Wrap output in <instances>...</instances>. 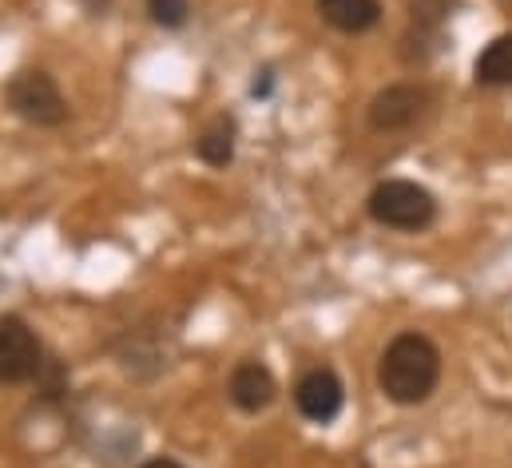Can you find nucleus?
Wrapping results in <instances>:
<instances>
[{"label": "nucleus", "mask_w": 512, "mask_h": 468, "mask_svg": "<svg viewBox=\"0 0 512 468\" xmlns=\"http://www.w3.org/2000/svg\"><path fill=\"white\" fill-rule=\"evenodd\" d=\"M441 381V350L417 334V330H405L397 334L389 346L382 350L378 361V389L385 393V401L393 405H421L433 397Z\"/></svg>", "instance_id": "obj_1"}, {"label": "nucleus", "mask_w": 512, "mask_h": 468, "mask_svg": "<svg viewBox=\"0 0 512 468\" xmlns=\"http://www.w3.org/2000/svg\"><path fill=\"white\" fill-rule=\"evenodd\" d=\"M366 215L389 231H425L437 219V199L413 179H385L370 191Z\"/></svg>", "instance_id": "obj_2"}, {"label": "nucleus", "mask_w": 512, "mask_h": 468, "mask_svg": "<svg viewBox=\"0 0 512 468\" xmlns=\"http://www.w3.org/2000/svg\"><path fill=\"white\" fill-rule=\"evenodd\" d=\"M4 100H8L12 116L32 123V127H64L68 123V100L44 68L16 72L4 88Z\"/></svg>", "instance_id": "obj_3"}, {"label": "nucleus", "mask_w": 512, "mask_h": 468, "mask_svg": "<svg viewBox=\"0 0 512 468\" xmlns=\"http://www.w3.org/2000/svg\"><path fill=\"white\" fill-rule=\"evenodd\" d=\"M44 373V350L32 326L16 314L0 318V385H28Z\"/></svg>", "instance_id": "obj_4"}, {"label": "nucleus", "mask_w": 512, "mask_h": 468, "mask_svg": "<svg viewBox=\"0 0 512 468\" xmlns=\"http://www.w3.org/2000/svg\"><path fill=\"white\" fill-rule=\"evenodd\" d=\"M429 104H433V92L425 84H389L370 100L366 119L374 131H405L429 112Z\"/></svg>", "instance_id": "obj_5"}, {"label": "nucleus", "mask_w": 512, "mask_h": 468, "mask_svg": "<svg viewBox=\"0 0 512 468\" xmlns=\"http://www.w3.org/2000/svg\"><path fill=\"white\" fill-rule=\"evenodd\" d=\"M294 405H298V413H302L306 421L330 425V421L342 413V405H346V385H342V377H338L330 365L306 369V373L298 377V385H294Z\"/></svg>", "instance_id": "obj_6"}, {"label": "nucleus", "mask_w": 512, "mask_h": 468, "mask_svg": "<svg viewBox=\"0 0 512 468\" xmlns=\"http://www.w3.org/2000/svg\"><path fill=\"white\" fill-rule=\"evenodd\" d=\"M227 393H231V405L239 413H251L255 417V413L274 405L278 381H274V373L262 361H239L235 373H231V381H227Z\"/></svg>", "instance_id": "obj_7"}, {"label": "nucleus", "mask_w": 512, "mask_h": 468, "mask_svg": "<svg viewBox=\"0 0 512 468\" xmlns=\"http://www.w3.org/2000/svg\"><path fill=\"white\" fill-rule=\"evenodd\" d=\"M314 8L334 32H346V36H362L382 20V0H318Z\"/></svg>", "instance_id": "obj_8"}, {"label": "nucleus", "mask_w": 512, "mask_h": 468, "mask_svg": "<svg viewBox=\"0 0 512 468\" xmlns=\"http://www.w3.org/2000/svg\"><path fill=\"white\" fill-rule=\"evenodd\" d=\"M235 147H239V123L227 112L211 116L203 123V131L195 135V155L207 167H231L235 163Z\"/></svg>", "instance_id": "obj_9"}, {"label": "nucleus", "mask_w": 512, "mask_h": 468, "mask_svg": "<svg viewBox=\"0 0 512 468\" xmlns=\"http://www.w3.org/2000/svg\"><path fill=\"white\" fill-rule=\"evenodd\" d=\"M473 80L481 88H512V32L485 44V52L473 64Z\"/></svg>", "instance_id": "obj_10"}, {"label": "nucleus", "mask_w": 512, "mask_h": 468, "mask_svg": "<svg viewBox=\"0 0 512 468\" xmlns=\"http://www.w3.org/2000/svg\"><path fill=\"white\" fill-rule=\"evenodd\" d=\"M147 12H151V20L159 28L179 32L191 20V0H147Z\"/></svg>", "instance_id": "obj_11"}, {"label": "nucleus", "mask_w": 512, "mask_h": 468, "mask_svg": "<svg viewBox=\"0 0 512 468\" xmlns=\"http://www.w3.org/2000/svg\"><path fill=\"white\" fill-rule=\"evenodd\" d=\"M270 88H274V72H270V68H262V72H258V80L251 84V92H255L258 100H266V96H270Z\"/></svg>", "instance_id": "obj_12"}, {"label": "nucleus", "mask_w": 512, "mask_h": 468, "mask_svg": "<svg viewBox=\"0 0 512 468\" xmlns=\"http://www.w3.org/2000/svg\"><path fill=\"white\" fill-rule=\"evenodd\" d=\"M139 468H183L179 461H171V457H151V461H143Z\"/></svg>", "instance_id": "obj_13"}]
</instances>
